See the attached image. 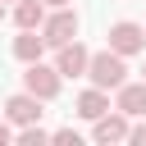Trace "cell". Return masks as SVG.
Returning <instances> with one entry per match:
<instances>
[{
  "label": "cell",
  "mask_w": 146,
  "mask_h": 146,
  "mask_svg": "<svg viewBox=\"0 0 146 146\" xmlns=\"http://www.w3.org/2000/svg\"><path fill=\"white\" fill-rule=\"evenodd\" d=\"M5 119H9L14 128H27V123H41V96H32V91L23 87L18 96H9V100H5Z\"/></svg>",
  "instance_id": "5b68a950"
},
{
  "label": "cell",
  "mask_w": 146,
  "mask_h": 146,
  "mask_svg": "<svg viewBox=\"0 0 146 146\" xmlns=\"http://www.w3.org/2000/svg\"><path fill=\"white\" fill-rule=\"evenodd\" d=\"M0 18H5V0H0Z\"/></svg>",
  "instance_id": "e0dca14e"
},
{
  "label": "cell",
  "mask_w": 146,
  "mask_h": 146,
  "mask_svg": "<svg viewBox=\"0 0 146 146\" xmlns=\"http://www.w3.org/2000/svg\"><path fill=\"white\" fill-rule=\"evenodd\" d=\"M141 73H146V68H141Z\"/></svg>",
  "instance_id": "d6986e66"
},
{
  "label": "cell",
  "mask_w": 146,
  "mask_h": 146,
  "mask_svg": "<svg viewBox=\"0 0 146 146\" xmlns=\"http://www.w3.org/2000/svg\"><path fill=\"white\" fill-rule=\"evenodd\" d=\"M5 5H18V0H5Z\"/></svg>",
  "instance_id": "ac0fdd59"
},
{
  "label": "cell",
  "mask_w": 146,
  "mask_h": 146,
  "mask_svg": "<svg viewBox=\"0 0 146 146\" xmlns=\"http://www.w3.org/2000/svg\"><path fill=\"white\" fill-rule=\"evenodd\" d=\"M114 110H123L128 119H146V78L141 82H123L114 96Z\"/></svg>",
  "instance_id": "ba28073f"
},
{
  "label": "cell",
  "mask_w": 146,
  "mask_h": 146,
  "mask_svg": "<svg viewBox=\"0 0 146 146\" xmlns=\"http://www.w3.org/2000/svg\"><path fill=\"white\" fill-rule=\"evenodd\" d=\"M41 55H46V36H41V27H18V36H14V59L36 64Z\"/></svg>",
  "instance_id": "9c48e42d"
},
{
  "label": "cell",
  "mask_w": 146,
  "mask_h": 146,
  "mask_svg": "<svg viewBox=\"0 0 146 146\" xmlns=\"http://www.w3.org/2000/svg\"><path fill=\"white\" fill-rule=\"evenodd\" d=\"M114 105H110V91L105 87H87L82 96H78V119H87V123H96L100 114H110Z\"/></svg>",
  "instance_id": "30bf717a"
},
{
  "label": "cell",
  "mask_w": 146,
  "mask_h": 146,
  "mask_svg": "<svg viewBox=\"0 0 146 146\" xmlns=\"http://www.w3.org/2000/svg\"><path fill=\"white\" fill-rule=\"evenodd\" d=\"M5 141H14V128H9V119H0V146Z\"/></svg>",
  "instance_id": "9a60e30c"
},
{
  "label": "cell",
  "mask_w": 146,
  "mask_h": 146,
  "mask_svg": "<svg viewBox=\"0 0 146 146\" xmlns=\"http://www.w3.org/2000/svg\"><path fill=\"white\" fill-rule=\"evenodd\" d=\"M87 78H91V87H105V91H119L123 82H128V64H123V55L119 50H96L91 55V64H87Z\"/></svg>",
  "instance_id": "6da1fadb"
},
{
  "label": "cell",
  "mask_w": 146,
  "mask_h": 146,
  "mask_svg": "<svg viewBox=\"0 0 146 146\" xmlns=\"http://www.w3.org/2000/svg\"><path fill=\"white\" fill-rule=\"evenodd\" d=\"M128 132H132V119H128L123 110H110V114H100V119L91 123V141H100V146L128 141Z\"/></svg>",
  "instance_id": "8992f818"
},
{
  "label": "cell",
  "mask_w": 146,
  "mask_h": 146,
  "mask_svg": "<svg viewBox=\"0 0 146 146\" xmlns=\"http://www.w3.org/2000/svg\"><path fill=\"white\" fill-rule=\"evenodd\" d=\"M46 5H50V9H59V5H73V0H46Z\"/></svg>",
  "instance_id": "2e32d148"
},
{
  "label": "cell",
  "mask_w": 146,
  "mask_h": 146,
  "mask_svg": "<svg viewBox=\"0 0 146 146\" xmlns=\"http://www.w3.org/2000/svg\"><path fill=\"white\" fill-rule=\"evenodd\" d=\"M110 50H119L123 59H128V55H141V50H146V23H128V18L114 23V27H110Z\"/></svg>",
  "instance_id": "277c9868"
},
{
  "label": "cell",
  "mask_w": 146,
  "mask_h": 146,
  "mask_svg": "<svg viewBox=\"0 0 146 146\" xmlns=\"http://www.w3.org/2000/svg\"><path fill=\"white\" fill-rule=\"evenodd\" d=\"M14 23L18 27H41L46 23V0H18L14 5Z\"/></svg>",
  "instance_id": "8fae6325"
},
{
  "label": "cell",
  "mask_w": 146,
  "mask_h": 146,
  "mask_svg": "<svg viewBox=\"0 0 146 146\" xmlns=\"http://www.w3.org/2000/svg\"><path fill=\"white\" fill-rule=\"evenodd\" d=\"M23 87L32 91V96H41V100H55L59 96V87H64V73L55 68V64H27V73H23Z\"/></svg>",
  "instance_id": "3957f363"
},
{
  "label": "cell",
  "mask_w": 146,
  "mask_h": 146,
  "mask_svg": "<svg viewBox=\"0 0 146 146\" xmlns=\"http://www.w3.org/2000/svg\"><path fill=\"white\" fill-rule=\"evenodd\" d=\"M50 137H55V141H64V146H68V141L78 146V132H73V128H59V132H50Z\"/></svg>",
  "instance_id": "5bb4252c"
},
{
  "label": "cell",
  "mask_w": 146,
  "mask_h": 146,
  "mask_svg": "<svg viewBox=\"0 0 146 146\" xmlns=\"http://www.w3.org/2000/svg\"><path fill=\"white\" fill-rule=\"evenodd\" d=\"M87 64H91V50H87L82 41H68V46L55 50V68H59L64 78H87Z\"/></svg>",
  "instance_id": "52a82bcc"
},
{
  "label": "cell",
  "mask_w": 146,
  "mask_h": 146,
  "mask_svg": "<svg viewBox=\"0 0 146 146\" xmlns=\"http://www.w3.org/2000/svg\"><path fill=\"white\" fill-rule=\"evenodd\" d=\"M41 36H46V46H50V50H59V46L78 41V14H73V5H59L55 14H46Z\"/></svg>",
  "instance_id": "7a4b0ae2"
},
{
  "label": "cell",
  "mask_w": 146,
  "mask_h": 146,
  "mask_svg": "<svg viewBox=\"0 0 146 146\" xmlns=\"http://www.w3.org/2000/svg\"><path fill=\"white\" fill-rule=\"evenodd\" d=\"M128 141H132V146H146V119H141V123H132V132H128Z\"/></svg>",
  "instance_id": "4fadbf2b"
},
{
  "label": "cell",
  "mask_w": 146,
  "mask_h": 146,
  "mask_svg": "<svg viewBox=\"0 0 146 146\" xmlns=\"http://www.w3.org/2000/svg\"><path fill=\"white\" fill-rule=\"evenodd\" d=\"M46 137H50V132H46L41 123H27V128H18V132H14V141H18V146H41Z\"/></svg>",
  "instance_id": "7c38bea8"
}]
</instances>
